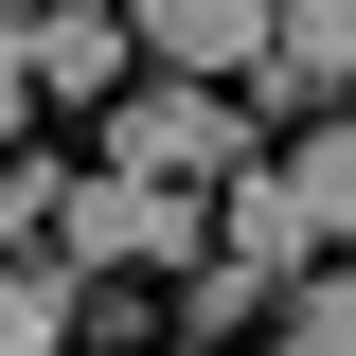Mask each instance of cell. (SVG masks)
I'll return each mask as SVG.
<instances>
[{
    "label": "cell",
    "instance_id": "1",
    "mask_svg": "<svg viewBox=\"0 0 356 356\" xmlns=\"http://www.w3.org/2000/svg\"><path fill=\"white\" fill-rule=\"evenodd\" d=\"M250 161V107H232V89H196V72H125L107 89V178H178V196H196V178H232Z\"/></svg>",
    "mask_w": 356,
    "mask_h": 356
},
{
    "label": "cell",
    "instance_id": "2",
    "mask_svg": "<svg viewBox=\"0 0 356 356\" xmlns=\"http://www.w3.org/2000/svg\"><path fill=\"white\" fill-rule=\"evenodd\" d=\"M54 250H89V267H196V196L178 178H54Z\"/></svg>",
    "mask_w": 356,
    "mask_h": 356
},
{
    "label": "cell",
    "instance_id": "3",
    "mask_svg": "<svg viewBox=\"0 0 356 356\" xmlns=\"http://www.w3.org/2000/svg\"><path fill=\"white\" fill-rule=\"evenodd\" d=\"M143 54H125V0H18V89H54V107H107Z\"/></svg>",
    "mask_w": 356,
    "mask_h": 356
},
{
    "label": "cell",
    "instance_id": "4",
    "mask_svg": "<svg viewBox=\"0 0 356 356\" xmlns=\"http://www.w3.org/2000/svg\"><path fill=\"white\" fill-rule=\"evenodd\" d=\"M125 54H161V72H196V89H232L267 54V0H125Z\"/></svg>",
    "mask_w": 356,
    "mask_h": 356
},
{
    "label": "cell",
    "instance_id": "5",
    "mask_svg": "<svg viewBox=\"0 0 356 356\" xmlns=\"http://www.w3.org/2000/svg\"><path fill=\"white\" fill-rule=\"evenodd\" d=\"M214 250H232V267H267V285H285V267H303L321 232H303V196H285V178H267V161H232V178H214Z\"/></svg>",
    "mask_w": 356,
    "mask_h": 356
},
{
    "label": "cell",
    "instance_id": "6",
    "mask_svg": "<svg viewBox=\"0 0 356 356\" xmlns=\"http://www.w3.org/2000/svg\"><path fill=\"white\" fill-rule=\"evenodd\" d=\"M267 356H356V285L285 267V285H267Z\"/></svg>",
    "mask_w": 356,
    "mask_h": 356
},
{
    "label": "cell",
    "instance_id": "7",
    "mask_svg": "<svg viewBox=\"0 0 356 356\" xmlns=\"http://www.w3.org/2000/svg\"><path fill=\"white\" fill-rule=\"evenodd\" d=\"M161 285H178V321H196V339H250V321H267V267H232V250L161 267Z\"/></svg>",
    "mask_w": 356,
    "mask_h": 356
},
{
    "label": "cell",
    "instance_id": "8",
    "mask_svg": "<svg viewBox=\"0 0 356 356\" xmlns=\"http://www.w3.org/2000/svg\"><path fill=\"white\" fill-rule=\"evenodd\" d=\"M267 178L303 196V232H356V143H339V125H303V143H285Z\"/></svg>",
    "mask_w": 356,
    "mask_h": 356
},
{
    "label": "cell",
    "instance_id": "9",
    "mask_svg": "<svg viewBox=\"0 0 356 356\" xmlns=\"http://www.w3.org/2000/svg\"><path fill=\"white\" fill-rule=\"evenodd\" d=\"M0 356H72V267H0Z\"/></svg>",
    "mask_w": 356,
    "mask_h": 356
},
{
    "label": "cell",
    "instance_id": "10",
    "mask_svg": "<svg viewBox=\"0 0 356 356\" xmlns=\"http://www.w3.org/2000/svg\"><path fill=\"white\" fill-rule=\"evenodd\" d=\"M36 232H54V161H18V143H0V267L36 250Z\"/></svg>",
    "mask_w": 356,
    "mask_h": 356
},
{
    "label": "cell",
    "instance_id": "11",
    "mask_svg": "<svg viewBox=\"0 0 356 356\" xmlns=\"http://www.w3.org/2000/svg\"><path fill=\"white\" fill-rule=\"evenodd\" d=\"M36 125V89H18V0H0V143Z\"/></svg>",
    "mask_w": 356,
    "mask_h": 356
},
{
    "label": "cell",
    "instance_id": "12",
    "mask_svg": "<svg viewBox=\"0 0 356 356\" xmlns=\"http://www.w3.org/2000/svg\"><path fill=\"white\" fill-rule=\"evenodd\" d=\"M161 356H214V339H161Z\"/></svg>",
    "mask_w": 356,
    "mask_h": 356
}]
</instances>
